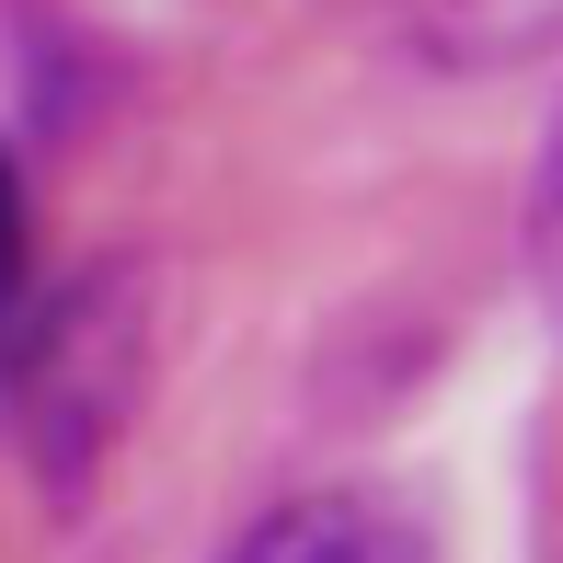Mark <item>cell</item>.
I'll return each instance as SVG.
<instances>
[{"mask_svg": "<svg viewBox=\"0 0 563 563\" xmlns=\"http://www.w3.org/2000/svg\"><path fill=\"white\" fill-rule=\"evenodd\" d=\"M426 69H529L563 46V0H391Z\"/></svg>", "mask_w": 563, "mask_h": 563, "instance_id": "3", "label": "cell"}, {"mask_svg": "<svg viewBox=\"0 0 563 563\" xmlns=\"http://www.w3.org/2000/svg\"><path fill=\"white\" fill-rule=\"evenodd\" d=\"M518 242H529V288H541V311H563V115H552V139H541V162H529Z\"/></svg>", "mask_w": 563, "mask_h": 563, "instance_id": "4", "label": "cell"}, {"mask_svg": "<svg viewBox=\"0 0 563 563\" xmlns=\"http://www.w3.org/2000/svg\"><path fill=\"white\" fill-rule=\"evenodd\" d=\"M126 379H139V322H126V288H69L58 311L23 334V368H12V426L23 449L46 460L58 483H81L104 460L115 415H126Z\"/></svg>", "mask_w": 563, "mask_h": 563, "instance_id": "1", "label": "cell"}, {"mask_svg": "<svg viewBox=\"0 0 563 563\" xmlns=\"http://www.w3.org/2000/svg\"><path fill=\"white\" fill-rule=\"evenodd\" d=\"M219 563H438V529L379 483H322V495L265 506Z\"/></svg>", "mask_w": 563, "mask_h": 563, "instance_id": "2", "label": "cell"}, {"mask_svg": "<svg viewBox=\"0 0 563 563\" xmlns=\"http://www.w3.org/2000/svg\"><path fill=\"white\" fill-rule=\"evenodd\" d=\"M12 299H23V173L0 162V322H12Z\"/></svg>", "mask_w": 563, "mask_h": 563, "instance_id": "5", "label": "cell"}]
</instances>
